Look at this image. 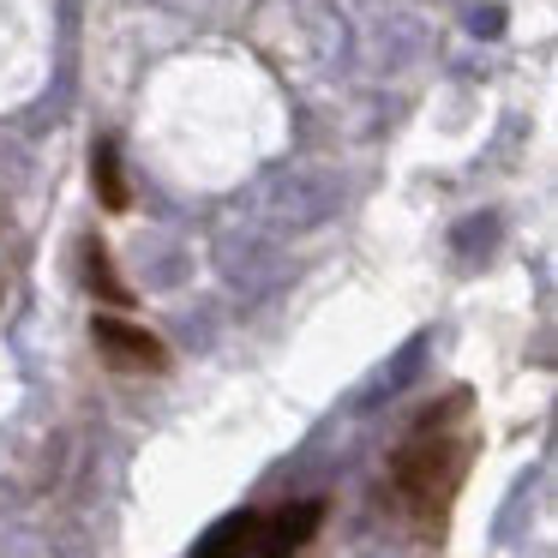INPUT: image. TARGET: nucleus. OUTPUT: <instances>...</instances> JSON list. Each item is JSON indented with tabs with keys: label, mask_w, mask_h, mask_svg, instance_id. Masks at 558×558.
I'll return each mask as SVG.
<instances>
[{
	"label": "nucleus",
	"mask_w": 558,
	"mask_h": 558,
	"mask_svg": "<svg viewBox=\"0 0 558 558\" xmlns=\"http://www.w3.org/2000/svg\"><path fill=\"white\" fill-rule=\"evenodd\" d=\"M462 469H469V438L445 433V421H421L414 438L397 450V462H390V481L421 517H438L457 493Z\"/></svg>",
	"instance_id": "1"
},
{
	"label": "nucleus",
	"mask_w": 558,
	"mask_h": 558,
	"mask_svg": "<svg viewBox=\"0 0 558 558\" xmlns=\"http://www.w3.org/2000/svg\"><path fill=\"white\" fill-rule=\"evenodd\" d=\"M97 349L109 354V366H121V373H162V366H169V349H162L150 330L126 325V318H97Z\"/></svg>",
	"instance_id": "2"
},
{
	"label": "nucleus",
	"mask_w": 558,
	"mask_h": 558,
	"mask_svg": "<svg viewBox=\"0 0 558 558\" xmlns=\"http://www.w3.org/2000/svg\"><path fill=\"white\" fill-rule=\"evenodd\" d=\"M198 558H265V522L258 517H234L198 546Z\"/></svg>",
	"instance_id": "3"
},
{
	"label": "nucleus",
	"mask_w": 558,
	"mask_h": 558,
	"mask_svg": "<svg viewBox=\"0 0 558 558\" xmlns=\"http://www.w3.org/2000/svg\"><path fill=\"white\" fill-rule=\"evenodd\" d=\"M85 282H90V294H97V301H109V306L133 301V289L114 277V265H109V253H102V246H85Z\"/></svg>",
	"instance_id": "4"
},
{
	"label": "nucleus",
	"mask_w": 558,
	"mask_h": 558,
	"mask_svg": "<svg viewBox=\"0 0 558 558\" xmlns=\"http://www.w3.org/2000/svg\"><path fill=\"white\" fill-rule=\"evenodd\" d=\"M90 169H97V193H102V205H109V210H126V181H121V162H114V145H97Z\"/></svg>",
	"instance_id": "5"
}]
</instances>
